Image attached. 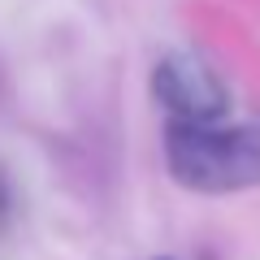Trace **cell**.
Masks as SVG:
<instances>
[{"label":"cell","mask_w":260,"mask_h":260,"mask_svg":"<svg viewBox=\"0 0 260 260\" xmlns=\"http://www.w3.org/2000/svg\"><path fill=\"white\" fill-rule=\"evenodd\" d=\"M160 104L169 113H178V121H195V126H213L225 109H230V95H225L221 78L208 70L200 56L191 52H174L156 65L152 74Z\"/></svg>","instance_id":"cell-2"},{"label":"cell","mask_w":260,"mask_h":260,"mask_svg":"<svg viewBox=\"0 0 260 260\" xmlns=\"http://www.w3.org/2000/svg\"><path fill=\"white\" fill-rule=\"evenodd\" d=\"M0 217H5V182H0Z\"/></svg>","instance_id":"cell-3"},{"label":"cell","mask_w":260,"mask_h":260,"mask_svg":"<svg viewBox=\"0 0 260 260\" xmlns=\"http://www.w3.org/2000/svg\"><path fill=\"white\" fill-rule=\"evenodd\" d=\"M169 169L191 191H243L260 182V126H195L174 121L165 135Z\"/></svg>","instance_id":"cell-1"}]
</instances>
